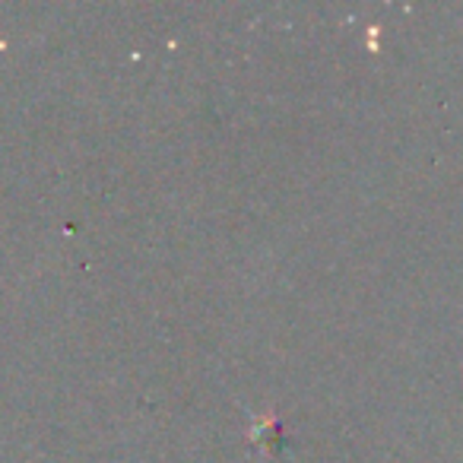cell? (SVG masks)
<instances>
[{"instance_id":"cell-1","label":"cell","mask_w":463,"mask_h":463,"mask_svg":"<svg viewBox=\"0 0 463 463\" xmlns=\"http://www.w3.org/2000/svg\"><path fill=\"white\" fill-rule=\"evenodd\" d=\"M248 438L258 444H270V448H277V438H279V419L273 416V412H267V416H260L258 422L251 425V431H248Z\"/></svg>"}]
</instances>
